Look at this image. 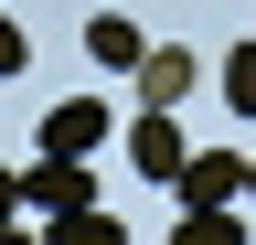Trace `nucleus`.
<instances>
[{"label":"nucleus","mask_w":256,"mask_h":245,"mask_svg":"<svg viewBox=\"0 0 256 245\" xmlns=\"http://www.w3.org/2000/svg\"><path fill=\"white\" fill-rule=\"evenodd\" d=\"M107 96H64V107H43V149H64V160H86V149H107Z\"/></svg>","instance_id":"nucleus-1"},{"label":"nucleus","mask_w":256,"mask_h":245,"mask_svg":"<svg viewBox=\"0 0 256 245\" xmlns=\"http://www.w3.org/2000/svg\"><path fill=\"white\" fill-rule=\"evenodd\" d=\"M128 160H139V181H182L192 139L171 128V107H139V128H128Z\"/></svg>","instance_id":"nucleus-2"},{"label":"nucleus","mask_w":256,"mask_h":245,"mask_svg":"<svg viewBox=\"0 0 256 245\" xmlns=\"http://www.w3.org/2000/svg\"><path fill=\"white\" fill-rule=\"evenodd\" d=\"M22 203H32V213H75V203H96V192H86V160L43 149V160L22 171Z\"/></svg>","instance_id":"nucleus-3"},{"label":"nucleus","mask_w":256,"mask_h":245,"mask_svg":"<svg viewBox=\"0 0 256 245\" xmlns=\"http://www.w3.org/2000/svg\"><path fill=\"white\" fill-rule=\"evenodd\" d=\"M171 192H182V203H235V192H246V160H235V149H192Z\"/></svg>","instance_id":"nucleus-4"},{"label":"nucleus","mask_w":256,"mask_h":245,"mask_svg":"<svg viewBox=\"0 0 256 245\" xmlns=\"http://www.w3.org/2000/svg\"><path fill=\"white\" fill-rule=\"evenodd\" d=\"M192 75H203V64H192L182 43H150V53H139V96H150V107H182Z\"/></svg>","instance_id":"nucleus-5"},{"label":"nucleus","mask_w":256,"mask_h":245,"mask_svg":"<svg viewBox=\"0 0 256 245\" xmlns=\"http://www.w3.org/2000/svg\"><path fill=\"white\" fill-rule=\"evenodd\" d=\"M86 53H96V64H118V75H139V53H150V32H139L128 11H96V21H86Z\"/></svg>","instance_id":"nucleus-6"},{"label":"nucleus","mask_w":256,"mask_h":245,"mask_svg":"<svg viewBox=\"0 0 256 245\" xmlns=\"http://www.w3.org/2000/svg\"><path fill=\"white\" fill-rule=\"evenodd\" d=\"M43 245H128V224L107 203H75V213H43Z\"/></svg>","instance_id":"nucleus-7"},{"label":"nucleus","mask_w":256,"mask_h":245,"mask_svg":"<svg viewBox=\"0 0 256 245\" xmlns=\"http://www.w3.org/2000/svg\"><path fill=\"white\" fill-rule=\"evenodd\" d=\"M171 245H246V224H235V203H182Z\"/></svg>","instance_id":"nucleus-8"},{"label":"nucleus","mask_w":256,"mask_h":245,"mask_svg":"<svg viewBox=\"0 0 256 245\" xmlns=\"http://www.w3.org/2000/svg\"><path fill=\"white\" fill-rule=\"evenodd\" d=\"M224 107H235V117H256V43H235V53H224Z\"/></svg>","instance_id":"nucleus-9"},{"label":"nucleus","mask_w":256,"mask_h":245,"mask_svg":"<svg viewBox=\"0 0 256 245\" xmlns=\"http://www.w3.org/2000/svg\"><path fill=\"white\" fill-rule=\"evenodd\" d=\"M22 64H32V43H22V21H11V11H0V85H11Z\"/></svg>","instance_id":"nucleus-10"},{"label":"nucleus","mask_w":256,"mask_h":245,"mask_svg":"<svg viewBox=\"0 0 256 245\" xmlns=\"http://www.w3.org/2000/svg\"><path fill=\"white\" fill-rule=\"evenodd\" d=\"M11 213H22V181H11V171H0V224H11Z\"/></svg>","instance_id":"nucleus-11"},{"label":"nucleus","mask_w":256,"mask_h":245,"mask_svg":"<svg viewBox=\"0 0 256 245\" xmlns=\"http://www.w3.org/2000/svg\"><path fill=\"white\" fill-rule=\"evenodd\" d=\"M0 245H43V235H22V224H0Z\"/></svg>","instance_id":"nucleus-12"},{"label":"nucleus","mask_w":256,"mask_h":245,"mask_svg":"<svg viewBox=\"0 0 256 245\" xmlns=\"http://www.w3.org/2000/svg\"><path fill=\"white\" fill-rule=\"evenodd\" d=\"M246 192H256V160H246Z\"/></svg>","instance_id":"nucleus-13"}]
</instances>
